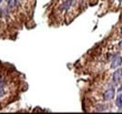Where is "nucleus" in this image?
<instances>
[{
    "instance_id": "5",
    "label": "nucleus",
    "mask_w": 122,
    "mask_h": 114,
    "mask_svg": "<svg viewBox=\"0 0 122 114\" xmlns=\"http://www.w3.org/2000/svg\"><path fill=\"white\" fill-rule=\"evenodd\" d=\"M115 105L119 107V108H122V94L119 93L116 97V100H115Z\"/></svg>"
},
{
    "instance_id": "11",
    "label": "nucleus",
    "mask_w": 122,
    "mask_h": 114,
    "mask_svg": "<svg viewBox=\"0 0 122 114\" xmlns=\"http://www.w3.org/2000/svg\"><path fill=\"white\" fill-rule=\"evenodd\" d=\"M118 2H120V3H121V2H122V0H118Z\"/></svg>"
},
{
    "instance_id": "2",
    "label": "nucleus",
    "mask_w": 122,
    "mask_h": 114,
    "mask_svg": "<svg viewBox=\"0 0 122 114\" xmlns=\"http://www.w3.org/2000/svg\"><path fill=\"white\" fill-rule=\"evenodd\" d=\"M122 64V58L120 56H114V58L112 59V63H111V68H117L118 66H120Z\"/></svg>"
},
{
    "instance_id": "7",
    "label": "nucleus",
    "mask_w": 122,
    "mask_h": 114,
    "mask_svg": "<svg viewBox=\"0 0 122 114\" xmlns=\"http://www.w3.org/2000/svg\"><path fill=\"white\" fill-rule=\"evenodd\" d=\"M105 110V106L104 105H99L98 107H97V110L96 111H104Z\"/></svg>"
},
{
    "instance_id": "1",
    "label": "nucleus",
    "mask_w": 122,
    "mask_h": 114,
    "mask_svg": "<svg viewBox=\"0 0 122 114\" xmlns=\"http://www.w3.org/2000/svg\"><path fill=\"white\" fill-rule=\"evenodd\" d=\"M114 93H115V90L114 87L109 88L108 90H106L103 93V99L104 100H112L114 97Z\"/></svg>"
},
{
    "instance_id": "3",
    "label": "nucleus",
    "mask_w": 122,
    "mask_h": 114,
    "mask_svg": "<svg viewBox=\"0 0 122 114\" xmlns=\"http://www.w3.org/2000/svg\"><path fill=\"white\" fill-rule=\"evenodd\" d=\"M121 77H122V68H118L117 70H115L113 73V80H114V82H115V83L119 82Z\"/></svg>"
},
{
    "instance_id": "8",
    "label": "nucleus",
    "mask_w": 122,
    "mask_h": 114,
    "mask_svg": "<svg viewBox=\"0 0 122 114\" xmlns=\"http://www.w3.org/2000/svg\"><path fill=\"white\" fill-rule=\"evenodd\" d=\"M3 93H4V91H3V88H0V97L3 95Z\"/></svg>"
},
{
    "instance_id": "6",
    "label": "nucleus",
    "mask_w": 122,
    "mask_h": 114,
    "mask_svg": "<svg viewBox=\"0 0 122 114\" xmlns=\"http://www.w3.org/2000/svg\"><path fill=\"white\" fill-rule=\"evenodd\" d=\"M14 6H16V1L15 0H8V7H13Z\"/></svg>"
},
{
    "instance_id": "4",
    "label": "nucleus",
    "mask_w": 122,
    "mask_h": 114,
    "mask_svg": "<svg viewBox=\"0 0 122 114\" xmlns=\"http://www.w3.org/2000/svg\"><path fill=\"white\" fill-rule=\"evenodd\" d=\"M72 2H73V0H66V1L60 6V9H61V10H68V9L70 7V6L72 5Z\"/></svg>"
},
{
    "instance_id": "9",
    "label": "nucleus",
    "mask_w": 122,
    "mask_h": 114,
    "mask_svg": "<svg viewBox=\"0 0 122 114\" xmlns=\"http://www.w3.org/2000/svg\"><path fill=\"white\" fill-rule=\"evenodd\" d=\"M2 15V9H1V7H0V16Z\"/></svg>"
},
{
    "instance_id": "10",
    "label": "nucleus",
    "mask_w": 122,
    "mask_h": 114,
    "mask_svg": "<svg viewBox=\"0 0 122 114\" xmlns=\"http://www.w3.org/2000/svg\"><path fill=\"white\" fill-rule=\"evenodd\" d=\"M121 37H122V26H121Z\"/></svg>"
},
{
    "instance_id": "12",
    "label": "nucleus",
    "mask_w": 122,
    "mask_h": 114,
    "mask_svg": "<svg viewBox=\"0 0 122 114\" xmlns=\"http://www.w3.org/2000/svg\"><path fill=\"white\" fill-rule=\"evenodd\" d=\"M2 1H3V0H0V2H2Z\"/></svg>"
}]
</instances>
